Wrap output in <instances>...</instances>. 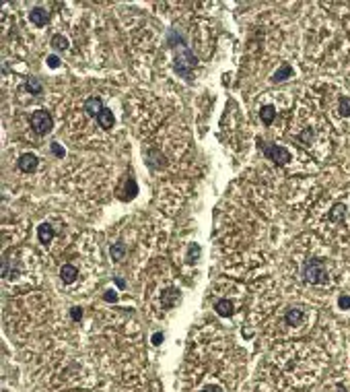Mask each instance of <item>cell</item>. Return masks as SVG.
I'll use <instances>...</instances> for the list:
<instances>
[{
  "label": "cell",
  "instance_id": "8fae6325",
  "mask_svg": "<svg viewBox=\"0 0 350 392\" xmlns=\"http://www.w3.org/2000/svg\"><path fill=\"white\" fill-rule=\"evenodd\" d=\"M97 124H99L101 128H105V130L114 128V112L107 110V107H103V112L97 116Z\"/></svg>",
  "mask_w": 350,
  "mask_h": 392
},
{
  "label": "cell",
  "instance_id": "603a6c76",
  "mask_svg": "<svg viewBox=\"0 0 350 392\" xmlns=\"http://www.w3.org/2000/svg\"><path fill=\"white\" fill-rule=\"evenodd\" d=\"M46 62H48L50 69H58V67H60V58H58V56H48Z\"/></svg>",
  "mask_w": 350,
  "mask_h": 392
},
{
  "label": "cell",
  "instance_id": "8992f818",
  "mask_svg": "<svg viewBox=\"0 0 350 392\" xmlns=\"http://www.w3.org/2000/svg\"><path fill=\"white\" fill-rule=\"evenodd\" d=\"M29 19H31V23H33V25H37V27H43V25H48V21H50V13H48L46 9L37 7V9H31V13H29Z\"/></svg>",
  "mask_w": 350,
  "mask_h": 392
},
{
  "label": "cell",
  "instance_id": "ba28073f",
  "mask_svg": "<svg viewBox=\"0 0 350 392\" xmlns=\"http://www.w3.org/2000/svg\"><path fill=\"white\" fill-rule=\"evenodd\" d=\"M37 235H39V242L48 246V244L52 242V239H54L56 231H54V227H52L50 223H41V225L37 227Z\"/></svg>",
  "mask_w": 350,
  "mask_h": 392
},
{
  "label": "cell",
  "instance_id": "9c48e42d",
  "mask_svg": "<svg viewBox=\"0 0 350 392\" xmlns=\"http://www.w3.org/2000/svg\"><path fill=\"white\" fill-rule=\"evenodd\" d=\"M76 277H78V271H76V267H72V265H64V267L60 269V279H62V283H66V285L74 283Z\"/></svg>",
  "mask_w": 350,
  "mask_h": 392
},
{
  "label": "cell",
  "instance_id": "d4e9b609",
  "mask_svg": "<svg viewBox=\"0 0 350 392\" xmlns=\"http://www.w3.org/2000/svg\"><path fill=\"white\" fill-rule=\"evenodd\" d=\"M52 151H54L56 157H64V149H62L58 143H52Z\"/></svg>",
  "mask_w": 350,
  "mask_h": 392
},
{
  "label": "cell",
  "instance_id": "ac0fdd59",
  "mask_svg": "<svg viewBox=\"0 0 350 392\" xmlns=\"http://www.w3.org/2000/svg\"><path fill=\"white\" fill-rule=\"evenodd\" d=\"M178 297H180V293H178V291H175V289H169V291L163 295V306H165V308H171Z\"/></svg>",
  "mask_w": 350,
  "mask_h": 392
},
{
  "label": "cell",
  "instance_id": "2e32d148",
  "mask_svg": "<svg viewBox=\"0 0 350 392\" xmlns=\"http://www.w3.org/2000/svg\"><path fill=\"white\" fill-rule=\"evenodd\" d=\"M52 46H54L56 50H68V39L64 37L62 33H56V35L52 37Z\"/></svg>",
  "mask_w": 350,
  "mask_h": 392
},
{
  "label": "cell",
  "instance_id": "6da1fadb",
  "mask_svg": "<svg viewBox=\"0 0 350 392\" xmlns=\"http://www.w3.org/2000/svg\"><path fill=\"white\" fill-rule=\"evenodd\" d=\"M303 281L309 283V285H323L327 283V271H325V263L321 258H311L303 265V273H301Z\"/></svg>",
  "mask_w": 350,
  "mask_h": 392
},
{
  "label": "cell",
  "instance_id": "5b68a950",
  "mask_svg": "<svg viewBox=\"0 0 350 392\" xmlns=\"http://www.w3.org/2000/svg\"><path fill=\"white\" fill-rule=\"evenodd\" d=\"M17 165H19V169H21V171L31 173V171H35V169H37V165H39V159H37L33 153H23V155L19 157Z\"/></svg>",
  "mask_w": 350,
  "mask_h": 392
},
{
  "label": "cell",
  "instance_id": "30bf717a",
  "mask_svg": "<svg viewBox=\"0 0 350 392\" xmlns=\"http://www.w3.org/2000/svg\"><path fill=\"white\" fill-rule=\"evenodd\" d=\"M214 310H216L218 316H223V318H229V316H233V312H235L233 303H231L229 299H218L216 306H214Z\"/></svg>",
  "mask_w": 350,
  "mask_h": 392
},
{
  "label": "cell",
  "instance_id": "277c9868",
  "mask_svg": "<svg viewBox=\"0 0 350 392\" xmlns=\"http://www.w3.org/2000/svg\"><path fill=\"white\" fill-rule=\"evenodd\" d=\"M261 151H264V155L278 163V165H284V163H289L291 161V153L284 147H278V145H261Z\"/></svg>",
  "mask_w": 350,
  "mask_h": 392
},
{
  "label": "cell",
  "instance_id": "4fadbf2b",
  "mask_svg": "<svg viewBox=\"0 0 350 392\" xmlns=\"http://www.w3.org/2000/svg\"><path fill=\"white\" fill-rule=\"evenodd\" d=\"M303 320V310L299 308H291L287 314H284V322H287L289 326H299Z\"/></svg>",
  "mask_w": 350,
  "mask_h": 392
},
{
  "label": "cell",
  "instance_id": "484cf974",
  "mask_svg": "<svg viewBox=\"0 0 350 392\" xmlns=\"http://www.w3.org/2000/svg\"><path fill=\"white\" fill-rule=\"evenodd\" d=\"M103 299H105V301H118V293H116V291H105Z\"/></svg>",
  "mask_w": 350,
  "mask_h": 392
},
{
  "label": "cell",
  "instance_id": "7a4b0ae2",
  "mask_svg": "<svg viewBox=\"0 0 350 392\" xmlns=\"http://www.w3.org/2000/svg\"><path fill=\"white\" fill-rule=\"evenodd\" d=\"M194 67H196V56L188 48H184L178 56H175V73L178 75H182L186 79H192Z\"/></svg>",
  "mask_w": 350,
  "mask_h": 392
},
{
  "label": "cell",
  "instance_id": "5bb4252c",
  "mask_svg": "<svg viewBox=\"0 0 350 392\" xmlns=\"http://www.w3.org/2000/svg\"><path fill=\"white\" fill-rule=\"evenodd\" d=\"M259 118H261V122H264L266 126L272 124L274 118H276V107H274V105H264V107L259 110Z\"/></svg>",
  "mask_w": 350,
  "mask_h": 392
},
{
  "label": "cell",
  "instance_id": "d6986e66",
  "mask_svg": "<svg viewBox=\"0 0 350 392\" xmlns=\"http://www.w3.org/2000/svg\"><path fill=\"white\" fill-rule=\"evenodd\" d=\"M344 215H346V207H344V205H336L334 211L330 213V219H332V221H338L340 217H344Z\"/></svg>",
  "mask_w": 350,
  "mask_h": 392
},
{
  "label": "cell",
  "instance_id": "3957f363",
  "mask_svg": "<svg viewBox=\"0 0 350 392\" xmlns=\"http://www.w3.org/2000/svg\"><path fill=\"white\" fill-rule=\"evenodd\" d=\"M31 128L35 130L39 137H43V135H48L50 130L54 128V120H52V116L46 110H37V112L31 114Z\"/></svg>",
  "mask_w": 350,
  "mask_h": 392
},
{
  "label": "cell",
  "instance_id": "9a60e30c",
  "mask_svg": "<svg viewBox=\"0 0 350 392\" xmlns=\"http://www.w3.org/2000/svg\"><path fill=\"white\" fill-rule=\"evenodd\" d=\"M109 254H112V258L116 260V263H120V260L124 258V254H126V246H124L122 242H118V244H114V246H112Z\"/></svg>",
  "mask_w": 350,
  "mask_h": 392
},
{
  "label": "cell",
  "instance_id": "83f0119b",
  "mask_svg": "<svg viewBox=\"0 0 350 392\" xmlns=\"http://www.w3.org/2000/svg\"><path fill=\"white\" fill-rule=\"evenodd\" d=\"M163 341V333H155L152 335V345H159Z\"/></svg>",
  "mask_w": 350,
  "mask_h": 392
},
{
  "label": "cell",
  "instance_id": "44dd1931",
  "mask_svg": "<svg viewBox=\"0 0 350 392\" xmlns=\"http://www.w3.org/2000/svg\"><path fill=\"white\" fill-rule=\"evenodd\" d=\"M128 192H130V199H132V196H136V192H138V186H136V180L134 178L128 180Z\"/></svg>",
  "mask_w": 350,
  "mask_h": 392
},
{
  "label": "cell",
  "instance_id": "52a82bcc",
  "mask_svg": "<svg viewBox=\"0 0 350 392\" xmlns=\"http://www.w3.org/2000/svg\"><path fill=\"white\" fill-rule=\"evenodd\" d=\"M84 112L89 114L91 118H97L103 112V101L99 97H89V99L84 101Z\"/></svg>",
  "mask_w": 350,
  "mask_h": 392
},
{
  "label": "cell",
  "instance_id": "ffe728a7",
  "mask_svg": "<svg viewBox=\"0 0 350 392\" xmlns=\"http://www.w3.org/2000/svg\"><path fill=\"white\" fill-rule=\"evenodd\" d=\"M340 114L350 118V97H342L340 99Z\"/></svg>",
  "mask_w": 350,
  "mask_h": 392
},
{
  "label": "cell",
  "instance_id": "f1b7e54d",
  "mask_svg": "<svg viewBox=\"0 0 350 392\" xmlns=\"http://www.w3.org/2000/svg\"><path fill=\"white\" fill-rule=\"evenodd\" d=\"M202 392H223V388L221 386H206Z\"/></svg>",
  "mask_w": 350,
  "mask_h": 392
},
{
  "label": "cell",
  "instance_id": "e0dca14e",
  "mask_svg": "<svg viewBox=\"0 0 350 392\" xmlns=\"http://www.w3.org/2000/svg\"><path fill=\"white\" fill-rule=\"evenodd\" d=\"M25 89H27L31 95H39L43 87H41V83H39L37 79H29V81L25 83Z\"/></svg>",
  "mask_w": 350,
  "mask_h": 392
},
{
  "label": "cell",
  "instance_id": "4316f807",
  "mask_svg": "<svg viewBox=\"0 0 350 392\" xmlns=\"http://www.w3.org/2000/svg\"><path fill=\"white\" fill-rule=\"evenodd\" d=\"M299 139H301V141H303V143H305V141H309V139H313V133H311V130H309V128H307V130H305V133H303V135H301V137H299Z\"/></svg>",
  "mask_w": 350,
  "mask_h": 392
},
{
  "label": "cell",
  "instance_id": "cb8c5ba5",
  "mask_svg": "<svg viewBox=\"0 0 350 392\" xmlns=\"http://www.w3.org/2000/svg\"><path fill=\"white\" fill-rule=\"evenodd\" d=\"M70 318H72L74 322H78V320L82 318V310H80V308H72V310H70Z\"/></svg>",
  "mask_w": 350,
  "mask_h": 392
},
{
  "label": "cell",
  "instance_id": "7c38bea8",
  "mask_svg": "<svg viewBox=\"0 0 350 392\" xmlns=\"http://www.w3.org/2000/svg\"><path fill=\"white\" fill-rule=\"evenodd\" d=\"M291 77H293V67H291V64H282V67L272 75V81L274 83H282V81H287Z\"/></svg>",
  "mask_w": 350,
  "mask_h": 392
},
{
  "label": "cell",
  "instance_id": "7402d4cb",
  "mask_svg": "<svg viewBox=\"0 0 350 392\" xmlns=\"http://www.w3.org/2000/svg\"><path fill=\"white\" fill-rule=\"evenodd\" d=\"M338 306H340L342 310H348V308H350V297H348V295H340Z\"/></svg>",
  "mask_w": 350,
  "mask_h": 392
}]
</instances>
